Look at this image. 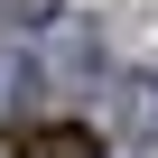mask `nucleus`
<instances>
[{"label": "nucleus", "mask_w": 158, "mask_h": 158, "mask_svg": "<svg viewBox=\"0 0 158 158\" xmlns=\"http://www.w3.org/2000/svg\"><path fill=\"white\" fill-rule=\"evenodd\" d=\"M19 158H102V130L93 121H37L19 139Z\"/></svg>", "instance_id": "nucleus-1"}, {"label": "nucleus", "mask_w": 158, "mask_h": 158, "mask_svg": "<svg viewBox=\"0 0 158 158\" xmlns=\"http://www.w3.org/2000/svg\"><path fill=\"white\" fill-rule=\"evenodd\" d=\"M121 130L130 139H158V74H130L121 84Z\"/></svg>", "instance_id": "nucleus-2"}, {"label": "nucleus", "mask_w": 158, "mask_h": 158, "mask_svg": "<svg viewBox=\"0 0 158 158\" xmlns=\"http://www.w3.org/2000/svg\"><path fill=\"white\" fill-rule=\"evenodd\" d=\"M28 93H37V56H0V121H10Z\"/></svg>", "instance_id": "nucleus-3"}, {"label": "nucleus", "mask_w": 158, "mask_h": 158, "mask_svg": "<svg viewBox=\"0 0 158 158\" xmlns=\"http://www.w3.org/2000/svg\"><path fill=\"white\" fill-rule=\"evenodd\" d=\"M56 0H0V28H47Z\"/></svg>", "instance_id": "nucleus-4"}]
</instances>
